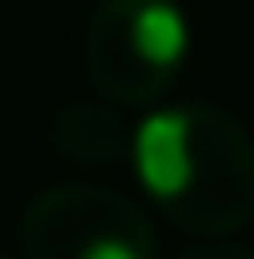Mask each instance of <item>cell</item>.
Masks as SVG:
<instances>
[{"label": "cell", "mask_w": 254, "mask_h": 259, "mask_svg": "<svg viewBox=\"0 0 254 259\" xmlns=\"http://www.w3.org/2000/svg\"><path fill=\"white\" fill-rule=\"evenodd\" d=\"M130 164L159 214L199 239L254 220V140L220 105L150 110L130 130Z\"/></svg>", "instance_id": "cell-1"}, {"label": "cell", "mask_w": 254, "mask_h": 259, "mask_svg": "<svg viewBox=\"0 0 254 259\" xmlns=\"http://www.w3.org/2000/svg\"><path fill=\"white\" fill-rule=\"evenodd\" d=\"M190 60V20L180 0H100L85 25V75L110 105H155Z\"/></svg>", "instance_id": "cell-2"}, {"label": "cell", "mask_w": 254, "mask_h": 259, "mask_svg": "<svg viewBox=\"0 0 254 259\" xmlns=\"http://www.w3.org/2000/svg\"><path fill=\"white\" fill-rule=\"evenodd\" d=\"M25 259H159L150 214L105 185L40 190L20 214Z\"/></svg>", "instance_id": "cell-3"}, {"label": "cell", "mask_w": 254, "mask_h": 259, "mask_svg": "<svg viewBox=\"0 0 254 259\" xmlns=\"http://www.w3.org/2000/svg\"><path fill=\"white\" fill-rule=\"evenodd\" d=\"M50 140L70 164H115L130 150V125L110 100H75L55 115Z\"/></svg>", "instance_id": "cell-4"}, {"label": "cell", "mask_w": 254, "mask_h": 259, "mask_svg": "<svg viewBox=\"0 0 254 259\" xmlns=\"http://www.w3.org/2000/svg\"><path fill=\"white\" fill-rule=\"evenodd\" d=\"M175 259H254L249 249H239V244H229V239H204V244H190L185 254Z\"/></svg>", "instance_id": "cell-5"}, {"label": "cell", "mask_w": 254, "mask_h": 259, "mask_svg": "<svg viewBox=\"0 0 254 259\" xmlns=\"http://www.w3.org/2000/svg\"><path fill=\"white\" fill-rule=\"evenodd\" d=\"M0 259H5V254H0Z\"/></svg>", "instance_id": "cell-6"}]
</instances>
